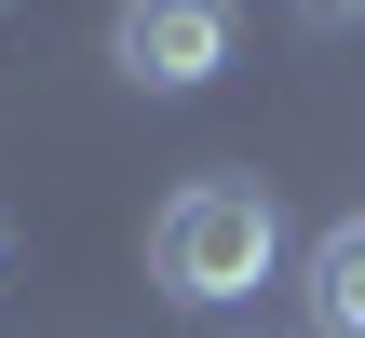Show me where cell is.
<instances>
[{
	"label": "cell",
	"mask_w": 365,
	"mask_h": 338,
	"mask_svg": "<svg viewBox=\"0 0 365 338\" xmlns=\"http://www.w3.org/2000/svg\"><path fill=\"white\" fill-rule=\"evenodd\" d=\"M298 14H312V27H365V0H298Z\"/></svg>",
	"instance_id": "4"
},
{
	"label": "cell",
	"mask_w": 365,
	"mask_h": 338,
	"mask_svg": "<svg viewBox=\"0 0 365 338\" xmlns=\"http://www.w3.org/2000/svg\"><path fill=\"white\" fill-rule=\"evenodd\" d=\"M108 68L149 81V95H190L230 68V0H122L108 14Z\"/></svg>",
	"instance_id": "2"
},
{
	"label": "cell",
	"mask_w": 365,
	"mask_h": 338,
	"mask_svg": "<svg viewBox=\"0 0 365 338\" xmlns=\"http://www.w3.org/2000/svg\"><path fill=\"white\" fill-rule=\"evenodd\" d=\"M271 271H284V203H271L257 176H190V190L149 217V285L190 298V312L257 298Z\"/></svg>",
	"instance_id": "1"
},
{
	"label": "cell",
	"mask_w": 365,
	"mask_h": 338,
	"mask_svg": "<svg viewBox=\"0 0 365 338\" xmlns=\"http://www.w3.org/2000/svg\"><path fill=\"white\" fill-rule=\"evenodd\" d=\"M298 298H312V338H365V217H339V230L312 244Z\"/></svg>",
	"instance_id": "3"
}]
</instances>
